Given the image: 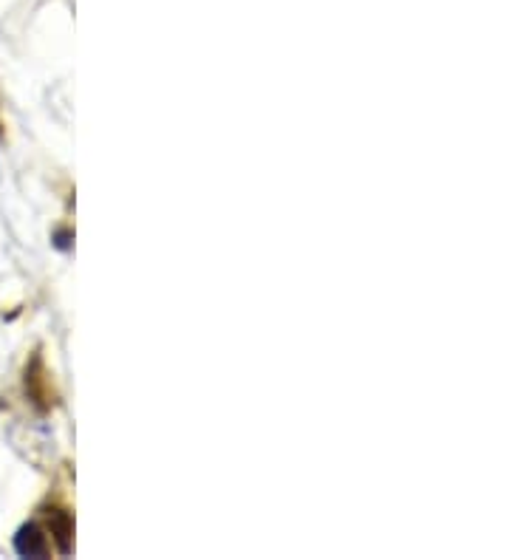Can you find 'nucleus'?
<instances>
[{
	"label": "nucleus",
	"instance_id": "nucleus-1",
	"mask_svg": "<svg viewBox=\"0 0 509 560\" xmlns=\"http://www.w3.org/2000/svg\"><path fill=\"white\" fill-rule=\"evenodd\" d=\"M15 549L17 555H23V558H46L49 555V541H46L43 529L37 524H26L15 535Z\"/></svg>",
	"mask_w": 509,
	"mask_h": 560
},
{
	"label": "nucleus",
	"instance_id": "nucleus-2",
	"mask_svg": "<svg viewBox=\"0 0 509 560\" xmlns=\"http://www.w3.org/2000/svg\"><path fill=\"white\" fill-rule=\"evenodd\" d=\"M49 524H51V535L57 538V546H60V552H68L71 549V518H68L66 512L54 510L49 515Z\"/></svg>",
	"mask_w": 509,
	"mask_h": 560
},
{
	"label": "nucleus",
	"instance_id": "nucleus-3",
	"mask_svg": "<svg viewBox=\"0 0 509 560\" xmlns=\"http://www.w3.org/2000/svg\"><path fill=\"white\" fill-rule=\"evenodd\" d=\"M68 238H71L68 232H60V235H57V247L66 249V247H68Z\"/></svg>",
	"mask_w": 509,
	"mask_h": 560
}]
</instances>
